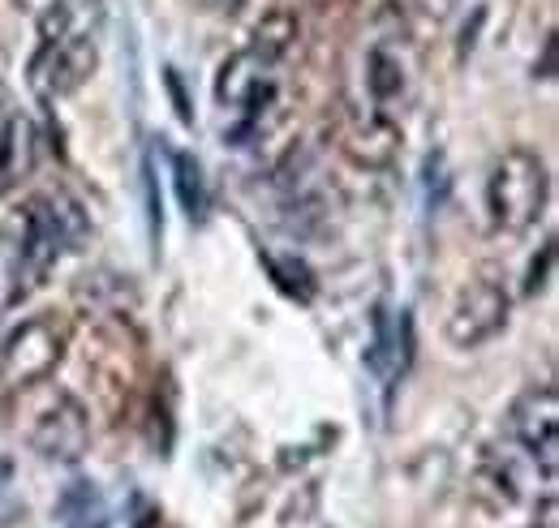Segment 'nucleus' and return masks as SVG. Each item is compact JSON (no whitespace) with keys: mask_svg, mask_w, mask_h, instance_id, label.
<instances>
[{"mask_svg":"<svg viewBox=\"0 0 559 528\" xmlns=\"http://www.w3.org/2000/svg\"><path fill=\"white\" fill-rule=\"evenodd\" d=\"M57 512H61L66 528H104V499H99L95 485H86V481H78V485H70V490L61 494Z\"/></svg>","mask_w":559,"mask_h":528,"instance_id":"4468645a","label":"nucleus"},{"mask_svg":"<svg viewBox=\"0 0 559 528\" xmlns=\"http://www.w3.org/2000/svg\"><path fill=\"white\" fill-rule=\"evenodd\" d=\"M551 266H556V241H547V245H543V259H534V263H530V275H525V297H534V292H543V288H547Z\"/></svg>","mask_w":559,"mask_h":528,"instance_id":"dca6fc26","label":"nucleus"},{"mask_svg":"<svg viewBox=\"0 0 559 528\" xmlns=\"http://www.w3.org/2000/svg\"><path fill=\"white\" fill-rule=\"evenodd\" d=\"M173 172H177V199L186 206L190 219H203L207 215V181H203V168L194 155L177 151L173 155Z\"/></svg>","mask_w":559,"mask_h":528,"instance_id":"ddd939ff","label":"nucleus"},{"mask_svg":"<svg viewBox=\"0 0 559 528\" xmlns=\"http://www.w3.org/2000/svg\"><path fill=\"white\" fill-rule=\"evenodd\" d=\"M551 194V177L538 151L508 146L487 172V219L495 232H525L538 224Z\"/></svg>","mask_w":559,"mask_h":528,"instance_id":"f257e3e1","label":"nucleus"},{"mask_svg":"<svg viewBox=\"0 0 559 528\" xmlns=\"http://www.w3.org/2000/svg\"><path fill=\"white\" fill-rule=\"evenodd\" d=\"M366 86H370V95H374L379 108L392 104L405 91V69H401V61L388 48H374L370 52V61H366Z\"/></svg>","mask_w":559,"mask_h":528,"instance_id":"2eb2a0df","label":"nucleus"},{"mask_svg":"<svg viewBox=\"0 0 559 528\" xmlns=\"http://www.w3.org/2000/svg\"><path fill=\"white\" fill-rule=\"evenodd\" d=\"M35 159H39V133L31 125V117L9 112L0 121V194L26 181L35 172Z\"/></svg>","mask_w":559,"mask_h":528,"instance_id":"9b49d317","label":"nucleus"},{"mask_svg":"<svg viewBox=\"0 0 559 528\" xmlns=\"http://www.w3.org/2000/svg\"><path fill=\"white\" fill-rule=\"evenodd\" d=\"M142 185H146V219H151V237L159 241V232H164V211H159V194H155V168H151V159L142 164Z\"/></svg>","mask_w":559,"mask_h":528,"instance_id":"f3484780","label":"nucleus"},{"mask_svg":"<svg viewBox=\"0 0 559 528\" xmlns=\"http://www.w3.org/2000/svg\"><path fill=\"white\" fill-rule=\"evenodd\" d=\"M543 77H556V39H547V52H543Z\"/></svg>","mask_w":559,"mask_h":528,"instance_id":"a211bd4d","label":"nucleus"},{"mask_svg":"<svg viewBox=\"0 0 559 528\" xmlns=\"http://www.w3.org/2000/svg\"><path fill=\"white\" fill-rule=\"evenodd\" d=\"M276 99V65L267 57H259L254 48L237 52L233 61H224L215 77V104L224 112H237L241 125L233 130V142L241 146V137L259 125V112Z\"/></svg>","mask_w":559,"mask_h":528,"instance_id":"7ed1b4c3","label":"nucleus"},{"mask_svg":"<svg viewBox=\"0 0 559 528\" xmlns=\"http://www.w3.org/2000/svg\"><path fill=\"white\" fill-rule=\"evenodd\" d=\"M297 35H301V31H297V17H293L288 9H272V13L254 26V44H250V48H254L259 57H267L272 65H280V61L293 52Z\"/></svg>","mask_w":559,"mask_h":528,"instance_id":"f8f14e48","label":"nucleus"},{"mask_svg":"<svg viewBox=\"0 0 559 528\" xmlns=\"http://www.w3.org/2000/svg\"><path fill=\"white\" fill-rule=\"evenodd\" d=\"M31 447L52 464H78L91 447V417L82 408V399L70 392H57L48 399V408L39 412L35 430H31Z\"/></svg>","mask_w":559,"mask_h":528,"instance_id":"423d86ee","label":"nucleus"},{"mask_svg":"<svg viewBox=\"0 0 559 528\" xmlns=\"http://www.w3.org/2000/svg\"><path fill=\"white\" fill-rule=\"evenodd\" d=\"M95 65H99V39H66V44L39 48L31 73L48 95H73L78 86H86Z\"/></svg>","mask_w":559,"mask_h":528,"instance_id":"0eeeda50","label":"nucleus"},{"mask_svg":"<svg viewBox=\"0 0 559 528\" xmlns=\"http://www.w3.org/2000/svg\"><path fill=\"white\" fill-rule=\"evenodd\" d=\"M224 4H228V9H233V4H237V0H224Z\"/></svg>","mask_w":559,"mask_h":528,"instance_id":"6ab92c4d","label":"nucleus"},{"mask_svg":"<svg viewBox=\"0 0 559 528\" xmlns=\"http://www.w3.org/2000/svg\"><path fill=\"white\" fill-rule=\"evenodd\" d=\"M409 348H414V335H409L405 310H401V314L379 310V314H374V344H370V352H366V365L383 379V387H392V383L405 374Z\"/></svg>","mask_w":559,"mask_h":528,"instance_id":"9d476101","label":"nucleus"},{"mask_svg":"<svg viewBox=\"0 0 559 528\" xmlns=\"http://www.w3.org/2000/svg\"><path fill=\"white\" fill-rule=\"evenodd\" d=\"M341 151L357 168H392L401 155V125L383 112L357 117V121H349V130L341 133Z\"/></svg>","mask_w":559,"mask_h":528,"instance_id":"6e6552de","label":"nucleus"},{"mask_svg":"<svg viewBox=\"0 0 559 528\" xmlns=\"http://www.w3.org/2000/svg\"><path fill=\"white\" fill-rule=\"evenodd\" d=\"M104 31V0H48L39 13V48L66 39H99Z\"/></svg>","mask_w":559,"mask_h":528,"instance_id":"1a4fd4ad","label":"nucleus"},{"mask_svg":"<svg viewBox=\"0 0 559 528\" xmlns=\"http://www.w3.org/2000/svg\"><path fill=\"white\" fill-rule=\"evenodd\" d=\"M508 288L490 275H478L461 288V297L452 301L448 314V344L452 348H483L487 339H495L499 331L508 327Z\"/></svg>","mask_w":559,"mask_h":528,"instance_id":"20e7f679","label":"nucleus"},{"mask_svg":"<svg viewBox=\"0 0 559 528\" xmlns=\"http://www.w3.org/2000/svg\"><path fill=\"white\" fill-rule=\"evenodd\" d=\"M66 348H70V331L52 314H35L17 323L0 344V383L13 392L44 383L66 361Z\"/></svg>","mask_w":559,"mask_h":528,"instance_id":"f03ea898","label":"nucleus"},{"mask_svg":"<svg viewBox=\"0 0 559 528\" xmlns=\"http://www.w3.org/2000/svg\"><path fill=\"white\" fill-rule=\"evenodd\" d=\"M512 443L543 468L547 481H556L559 464V396L556 387H530L508 412Z\"/></svg>","mask_w":559,"mask_h":528,"instance_id":"39448f33","label":"nucleus"}]
</instances>
